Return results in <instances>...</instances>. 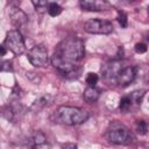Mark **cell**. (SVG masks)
<instances>
[{
	"instance_id": "obj_1",
	"label": "cell",
	"mask_w": 149,
	"mask_h": 149,
	"mask_svg": "<svg viewBox=\"0 0 149 149\" xmlns=\"http://www.w3.org/2000/svg\"><path fill=\"white\" fill-rule=\"evenodd\" d=\"M84 54V43L77 37H68L56 47L51 57V63L62 74L69 76L76 72Z\"/></svg>"
},
{
	"instance_id": "obj_2",
	"label": "cell",
	"mask_w": 149,
	"mask_h": 149,
	"mask_svg": "<svg viewBox=\"0 0 149 149\" xmlns=\"http://www.w3.org/2000/svg\"><path fill=\"white\" fill-rule=\"evenodd\" d=\"M87 119H88V113L85 109L78 107H70V106H61L52 114V120L55 122L66 126L80 125L85 122Z\"/></svg>"
},
{
	"instance_id": "obj_3",
	"label": "cell",
	"mask_w": 149,
	"mask_h": 149,
	"mask_svg": "<svg viewBox=\"0 0 149 149\" xmlns=\"http://www.w3.org/2000/svg\"><path fill=\"white\" fill-rule=\"evenodd\" d=\"M107 136L108 140L115 144H128L134 140V136L130 130L119 122H113L111 125Z\"/></svg>"
},
{
	"instance_id": "obj_4",
	"label": "cell",
	"mask_w": 149,
	"mask_h": 149,
	"mask_svg": "<svg viewBox=\"0 0 149 149\" xmlns=\"http://www.w3.org/2000/svg\"><path fill=\"white\" fill-rule=\"evenodd\" d=\"M3 45L14 55H21L26 49L23 37L19 30H9L3 41Z\"/></svg>"
},
{
	"instance_id": "obj_5",
	"label": "cell",
	"mask_w": 149,
	"mask_h": 149,
	"mask_svg": "<svg viewBox=\"0 0 149 149\" xmlns=\"http://www.w3.org/2000/svg\"><path fill=\"white\" fill-rule=\"evenodd\" d=\"M84 30L90 34H111L113 31V24L109 21L101 19H90L84 23Z\"/></svg>"
},
{
	"instance_id": "obj_6",
	"label": "cell",
	"mask_w": 149,
	"mask_h": 149,
	"mask_svg": "<svg viewBox=\"0 0 149 149\" xmlns=\"http://www.w3.org/2000/svg\"><path fill=\"white\" fill-rule=\"evenodd\" d=\"M28 61L31 63V65L41 68V66H45L49 62V56H48V50L44 45L42 44H37L35 47H33L29 51H28Z\"/></svg>"
},
{
	"instance_id": "obj_7",
	"label": "cell",
	"mask_w": 149,
	"mask_h": 149,
	"mask_svg": "<svg viewBox=\"0 0 149 149\" xmlns=\"http://www.w3.org/2000/svg\"><path fill=\"white\" fill-rule=\"evenodd\" d=\"M122 64L119 61H112L106 63L105 65H102L101 68V73L104 76L105 79L107 80H112V79H116L119 72L122 70Z\"/></svg>"
},
{
	"instance_id": "obj_8",
	"label": "cell",
	"mask_w": 149,
	"mask_h": 149,
	"mask_svg": "<svg viewBox=\"0 0 149 149\" xmlns=\"http://www.w3.org/2000/svg\"><path fill=\"white\" fill-rule=\"evenodd\" d=\"M79 6L81 7L83 10H88V12H101L109 8V3L107 1H101V0H80Z\"/></svg>"
},
{
	"instance_id": "obj_9",
	"label": "cell",
	"mask_w": 149,
	"mask_h": 149,
	"mask_svg": "<svg viewBox=\"0 0 149 149\" xmlns=\"http://www.w3.org/2000/svg\"><path fill=\"white\" fill-rule=\"evenodd\" d=\"M135 77H136V68L126 66L119 72L115 80L120 86H127L135 79Z\"/></svg>"
},
{
	"instance_id": "obj_10",
	"label": "cell",
	"mask_w": 149,
	"mask_h": 149,
	"mask_svg": "<svg viewBox=\"0 0 149 149\" xmlns=\"http://www.w3.org/2000/svg\"><path fill=\"white\" fill-rule=\"evenodd\" d=\"M51 101H52V97L50 94H43V95H41L38 99H36L33 102V105L30 106V109L33 112H40L44 107L49 106L51 104Z\"/></svg>"
},
{
	"instance_id": "obj_11",
	"label": "cell",
	"mask_w": 149,
	"mask_h": 149,
	"mask_svg": "<svg viewBox=\"0 0 149 149\" xmlns=\"http://www.w3.org/2000/svg\"><path fill=\"white\" fill-rule=\"evenodd\" d=\"M9 16L12 19V22L15 26H22L27 22V15L19 8H12L9 12Z\"/></svg>"
},
{
	"instance_id": "obj_12",
	"label": "cell",
	"mask_w": 149,
	"mask_h": 149,
	"mask_svg": "<svg viewBox=\"0 0 149 149\" xmlns=\"http://www.w3.org/2000/svg\"><path fill=\"white\" fill-rule=\"evenodd\" d=\"M83 97H84V100L86 102H94L98 100L99 98V91L95 88V87H86L84 93H83Z\"/></svg>"
},
{
	"instance_id": "obj_13",
	"label": "cell",
	"mask_w": 149,
	"mask_h": 149,
	"mask_svg": "<svg viewBox=\"0 0 149 149\" xmlns=\"http://www.w3.org/2000/svg\"><path fill=\"white\" fill-rule=\"evenodd\" d=\"M133 106H134V104H133V101H132V99H130L129 95H125V97L121 98L119 107H120V109L122 112H128L129 109L133 108Z\"/></svg>"
},
{
	"instance_id": "obj_14",
	"label": "cell",
	"mask_w": 149,
	"mask_h": 149,
	"mask_svg": "<svg viewBox=\"0 0 149 149\" xmlns=\"http://www.w3.org/2000/svg\"><path fill=\"white\" fill-rule=\"evenodd\" d=\"M143 95H144V90H136V91H133V92L129 94V97H130L133 104L136 105V106H139V105L141 104Z\"/></svg>"
},
{
	"instance_id": "obj_15",
	"label": "cell",
	"mask_w": 149,
	"mask_h": 149,
	"mask_svg": "<svg viewBox=\"0 0 149 149\" xmlns=\"http://www.w3.org/2000/svg\"><path fill=\"white\" fill-rule=\"evenodd\" d=\"M33 5L35 6V8H36V10H37V12L43 13V12L48 10L50 2H49V1H42V0H37V1H35V0H34V1H33Z\"/></svg>"
},
{
	"instance_id": "obj_16",
	"label": "cell",
	"mask_w": 149,
	"mask_h": 149,
	"mask_svg": "<svg viewBox=\"0 0 149 149\" xmlns=\"http://www.w3.org/2000/svg\"><path fill=\"white\" fill-rule=\"evenodd\" d=\"M48 13L50 16H58L62 13V7L56 2H50L49 8H48Z\"/></svg>"
},
{
	"instance_id": "obj_17",
	"label": "cell",
	"mask_w": 149,
	"mask_h": 149,
	"mask_svg": "<svg viewBox=\"0 0 149 149\" xmlns=\"http://www.w3.org/2000/svg\"><path fill=\"white\" fill-rule=\"evenodd\" d=\"M98 80H99V77H98L97 73H94V72H88L87 73V76H86V83H87V85L90 87H94L95 84L98 83Z\"/></svg>"
},
{
	"instance_id": "obj_18",
	"label": "cell",
	"mask_w": 149,
	"mask_h": 149,
	"mask_svg": "<svg viewBox=\"0 0 149 149\" xmlns=\"http://www.w3.org/2000/svg\"><path fill=\"white\" fill-rule=\"evenodd\" d=\"M136 132L140 135H144L148 132V125H147V122L144 120H139L136 122Z\"/></svg>"
},
{
	"instance_id": "obj_19",
	"label": "cell",
	"mask_w": 149,
	"mask_h": 149,
	"mask_svg": "<svg viewBox=\"0 0 149 149\" xmlns=\"http://www.w3.org/2000/svg\"><path fill=\"white\" fill-rule=\"evenodd\" d=\"M45 136L42 132H35L34 135H33V141L35 143V146H38V144H43L45 142Z\"/></svg>"
},
{
	"instance_id": "obj_20",
	"label": "cell",
	"mask_w": 149,
	"mask_h": 149,
	"mask_svg": "<svg viewBox=\"0 0 149 149\" xmlns=\"http://www.w3.org/2000/svg\"><path fill=\"white\" fill-rule=\"evenodd\" d=\"M116 19H118V22H119V24L121 26V28H126V27H127V24H128V19H127V15H126L125 12L119 10Z\"/></svg>"
},
{
	"instance_id": "obj_21",
	"label": "cell",
	"mask_w": 149,
	"mask_h": 149,
	"mask_svg": "<svg viewBox=\"0 0 149 149\" xmlns=\"http://www.w3.org/2000/svg\"><path fill=\"white\" fill-rule=\"evenodd\" d=\"M134 49H135V51H136L137 54H144V52L148 50V47H147V44H144V43H136L135 47H134Z\"/></svg>"
},
{
	"instance_id": "obj_22",
	"label": "cell",
	"mask_w": 149,
	"mask_h": 149,
	"mask_svg": "<svg viewBox=\"0 0 149 149\" xmlns=\"http://www.w3.org/2000/svg\"><path fill=\"white\" fill-rule=\"evenodd\" d=\"M27 78L28 79H30L34 84H38L40 83V77L36 74V73H34V72H27Z\"/></svg>"
},
{
	"instance_id": "obj_23",
	"label": "cell",
	"mask_w": 149,
	"mask_h": 149,
	"mask_svg": "<svg viewBox=\"0 0 149 149\" xmlns=\"http://www.w3.org/2000/svg\"><path fill=\"white\" fill-rule=\"evenodd\" d=\"M62 149H78V147H77L76 143H70V142H68V143H63V144H62Z\"/></svg>"
},
{
	"instance_id": "obj_24",
	"label": "cell",
	"mask_w": 149,
	"mask_h": 149,
	"mask_svg": "<svg viewBox=\"0 0 149 149\" xmlns=\"http://www.w3.org/2000/svg\"><path fill=\"white\" fill-rule=\"evenodd\" d=\"M12 66H10V63L9 62H3L2 65H1V71H12Z\"/></svg>"
},
{
	"instance_id": "obj_25",
	"label": "cell",
	"mask_w": 149,
	"mask_h": 149,
	"mask_svg": "<svg viewBox=\"0 0 149 149\" xmlns=\"http://www.w3.org/2000/svg\"><path fill=\"white\" fill-rule=\"evenodd\" d=\"M0 49H1V56H5V54H6V47L2 44V45L0 47Z\"/></svg>"
},
{
	"instance_id": "obj_26",
	"label": "cell",
	"mask_w": 149,
	"mask_h": 149,
	"mask_svg": "<svg viewBox=\"0 0 149 149\" xmlns=\"http://www.w3.org/2000/svg\"><path fill=\"white\" fill-rule=\"evenodd\" d=\"M30 149H38V148H37V146H33Z\"/></svg>"
},
{
	"instance_id": "obj_27",
	"label": "cell",
	"mask_w": 149,
	"mask_h": 149,
	"mask_svg": "<svg viewBox=\"0 0 149 149\" xmlns=\"http://www.w3.org/2000/svg\"><path fill=\"white\" fill-rule=\"evenodd\" d=\"M147 40H148V41H149V35H148V36H147Z\"/></svg>"
},
{
	"instance_id": "obj_28",
	"label": "cell",
	"mask_w": 149,
	"mask_h": 149,
	"mask_svg": "<svg viewBox=\"0 0 149 149\" xmlns=\"http://www.w3.org/2000/svg\"><path fill=\"white\" fill-rule=\"evenodd\" d=\"M148 14H149V6H148Z\"/></svg>"
}]
</instances>
